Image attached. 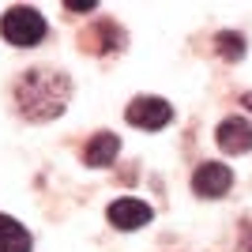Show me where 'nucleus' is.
Instances as JSON below:
<instances>
[{
  "instance_id": "f257e3e1",
  "label": "nucleus",
  "mask_w": 252,
  "mask_h": 252,
  "mask_svg": "<svg viewBox=\"0 0 252 252\" xmlns=\"http://www.w3.org/2000/svg\"><path fill=\"white\" fill-rule=\"evenodd\" d=\"M15 94H19L23 117H31V121H53V117L64 113V105L72 98V83H68V75H61V72L31 68V72L23 75V83H19Z\"/></svg>"
},
{
  "instance_id": "f03ea898",
  "label": "nucleus",
  "mask_w": 252,
  "mask_h": 252,
  "mask_svg": "<svg viewBox=\"0 0 252 252\" xmlns=\"http://www.w3.org/2000/svg\"><path fill=\"white\" fill-rule=\"evenodd\" d=\"M0 34H4L11 45L31 49V45H38L45 34H49V27H45V15H42V11L27 8V4H15V8L4 11V19H0Z\"/></svg>"
},
{
  "instance_id": "7ed1b4c3",
  "label": "nucleus",
  "mask_w": 252,
  "mask_h": 252,
  "mask_svg": "<svg viewBox=\"0 0 252 252\" xmlns=\"http://www.w3.org/2000/svg\"><path fill=\"white\" fill-rule=\"evenodd\" d=\"M125 121L136 128H147V132H158V128H166L173 121V105L166 98H155V94H139L128 102L125 109Z\"/></svg>"
},
{
  "instance_id": "20e7f679",
  "label": "nucleus",
  "mask_w": 252,
  "mask_h": 252,
  "mask_svg": "<svg viewBox=\"0 0 252 252\" xmlns=\"http://www.w3.org/2000/svg\"><path fill=\"white\" fill-rule=\"evenodd\" d=\"M105 219H109V226H113V230H143V226L155 219V211H151V203L125 196V200H113V203H109Z\"/></svg>"
},
{
  "instance_id": "39448f33",
  "label": "nucleus",
  "mask_w": 252,
  "mask_h": 252,
  "mask_svg": "<svg viewBox=\"0 0 252 252\" xmlns=\"http://www.w3.org/2000/svg\"><path fill=\"white\" fill-rule=\"evenodd\" d=\"M230 185H233V173H230V166H222V162H203V166L192 173V189H196V196H203V200L226 196Z\"/></svg>"
},
{
  "instance_id": "423d86ee",
  "label": "nucleus",
  "mask_w": 252,
  "mask_h": 252,
  "mask_svg": "<svg viewBox=\"0 0 252 252\" xmlns=\"http://www.w3.org/2000/svg\"><path fill=\"white\" fill-rule=\"evenodd\" d=\"M215 139L226 155H245V151H252V125L245 117H226L215 132Z\"/></svg>"
},
{
  "instance_id": "0eeeda50",
  "label": "nucleus",
  "mask_w": 252,
  "mask_h": 252,
  "mask_svg": "<svg viewBox=\"0 0 252 252\" xmlns=\"http://www.w3.org/2000/svg\"><path fill=\"white\" fill-rule=\"evenodd\" d=\"M117 155H121V139H117L113 132H98V136H91V143H87L83 162L94 166V169H102V166H113Z\"/></svg>"
},
{
  "instance_id": "6e6552de",
  "label": "nucleus",
  "mask_w": 252,
  "mask_h": 252,
  "mask_svg": "<svg viewBox=\"0 0 252 252\" xmlns=\"http://www.w3.org/2000/svg\"><path fill=\"white\" fill-rule=\"evenodd\" d=\"M31 249L34 241L27 233V226L15 222L11 215H0V252H31Z\"/></svg>"
},
{
  "instance_id": "1a4fd4ad",
  "label": "nucleus",
  "mask_w": 252,
  "mask_h": 252,
  "mask_svg": "<svg viewBox=\"0 0 252 252\" xmlns=\"http://www.w3.org/2000/svg\"><path fill=\"white\" fill-rule=\"evenodd\" d=\"M83 42H98L94 53H109V45H105V42H113V49H121V45H125V34L117 31L109 19H102V23H94V27L83 34Z\"/></svg>"
},
{
  "instance_id": "9d476101",
  "label": "nucleus",
  "mask_w": 252,
  "mask_h": 252,
  "mask_svg": "<svg viewBox=\"0 0 252 252\" xmlns=\"http://www.w3.org/2000/svg\"><path fill=\"white\" fill-rule=\"evenodd\" d=\"M215 45H219V53L226 57V61H241L245 57V38L237 31H222L219 38H215Z\"/></svg>"
},
{
  "instance_id": "9b49d317",
  "label": "nucleus",
  "mask_w": 252,
  "mask_h": 252,
  "mask_svg": "<svg viewBox=\"0 0 252 252\" xmlns=\"http://www.w3.org/2000/svg\"><path fill=\"white\" fill-rule=\"evenodd\" d=\"M241 252H252V219L241 222Z\"/></svg>"
},
{
  "instance_id": "f8f14e48",
  "label": "nucleus",
  "mask_w": 252,
  "mask_h": 252,
  "mask_svg": "<svg viewBox=\"0 0 252 252\" xmlns=\"http://www.w3.org/2000/svg\"><path fill=\"white\" fill-rule=\"evenodd\" d=\"M64 8H68V11H94L98 4H94V0H75V4H72V0H68Z\"/></svg>"
},
{
  "instance_id": "ddd939ff",
  "label": "nucleus",
  "mask_w": 252,
  "mask_h": 252,
  "mask_svg": "<svg viewBox=\"0 0 252 252\" xmlns=\"http://www.w3.org/2000/svg\"><path fill=\"white\" fill-rule=\"evenodd\" d=\"M241 102H245V105H249V109H252V94H245V98H241Z\"/></svg>"
}]
</instances>
